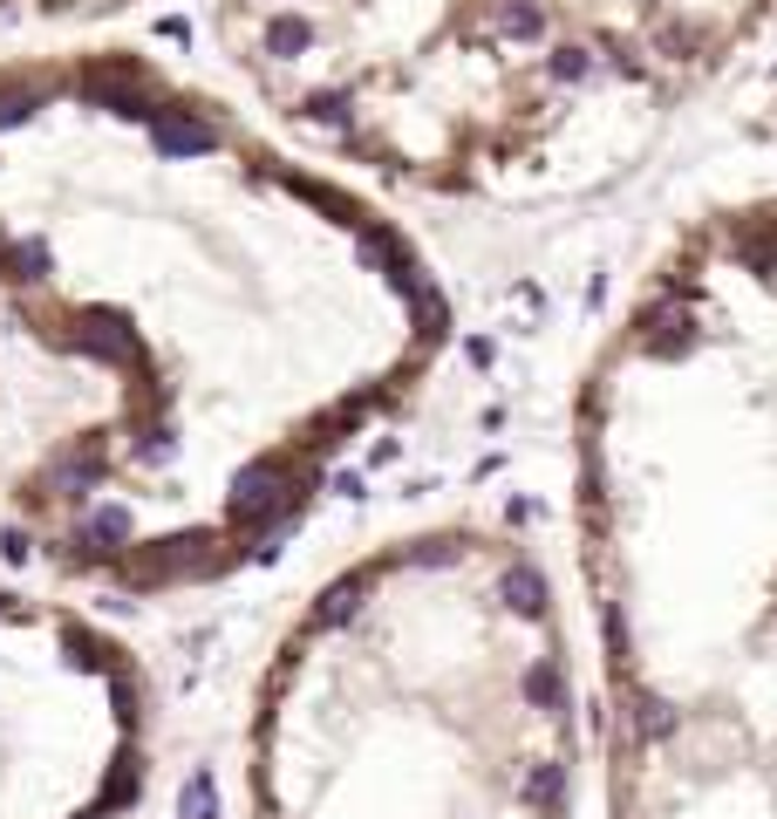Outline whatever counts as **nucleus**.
Segmentation results:
<instances>
[{"instance_id": "f257e3e1", "label": "nucleus", "mask_w": 777, "mask_h": 819, "mask_svg": "<svg viewBox=\"0 0 777 819\" xmlns=\"http://www.w3.org/2000/svg\"><path fill=\"white\" fill-rule=\"evenodd\" d=\"M607 819H777V191L641 281L580 389Z\"/></svg>"}, {"instance_id": "f03ea898", "label": "nucleus", "mask_w": 777, "mask_h": 819, "mask_svg": "<svg viewBox=\"0 0 777 819\" xmlns=\"http://www.w3.org/2000/svg\"><path fill=\"white\" fill-rule=\"evenodd\" d=\"M573 778L566 608L505 533H417L348 567L266 676V819H566Z\"/></svg>"}]
</instances>
